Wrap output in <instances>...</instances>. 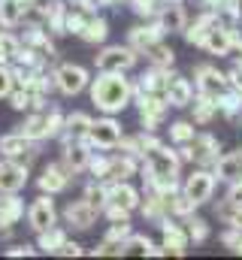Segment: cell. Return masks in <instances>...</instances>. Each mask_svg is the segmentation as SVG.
<instances>
[{"mask_svg":"<svg viewBox=\"0 0 242 260\" xmlns=\"http://www.w3.org/2000/svg\"><path fill=\"white\" fill-rule=\"evenodd\" d=\"M12 88H15V76H12V67H9V64H0V100H6Z\"/></svg>","mask_w":242,"mask_h":260,"instance_id":"cell-46","label":"cell"},{"mask_svg":"<svg viewBox=\"0 0 242 260\" xmlns=\"http://www.w3.org/2000/svg\"><path fill=\"white\" fill-rule=\"evenodd\" d=\"M27 188V164L0 160V194H18Z\"/></svg>","mask_w":242,"mask_h":260,"instance_id":"cell-19","label":"cell"},{"mask_svg":"<svg viewBox=\"0 0 242 260\" xmlns=\"http://www.w3.org/2000/svg\"><path fill=\"white\" fill-rule=\"evenodd\" d=\"M109 203L133 215V212L139 209V203H142V194H139L130 182H109ZM103 209H106V206H103Z\"/></svg>","mask_w":242,"mask_h":260,"instance_id":"cell-23","label":"cell"},{"mask_svg":"<svg viewBox=\"0 0 242 260\" xmlns=\"http://www.w3.org/2000/svg\"><path fill=\"white\" fill-rule=\"evenodd\" d=\"M139 61V52L133 46H103L94 55V67L97 73H130Z\"/></svg>","mask_w":242,"mask_h":260,"instance_id":"cell-3","label":"cell"},{"mask_svg":"<svg viewBox=\"0 0 242 260\" xmlns=\"http://www.w3.org/2000/svg\"><path fill=\"white\" fill-rule=\"evenodd\" d=\"M218 115H221V112H218V100H215V97H206V94H197V97H194V103H191V121H194L197 127L212 124Z\"/></svg>","mask_w":242,"mask_h":260,"instance_id":"cell-27","label":"cell"},{"mask_svg":"<svg viewBox=\"0 0 242 260\" xmlns=\"http://www.w3.org/2000/svg\"><path fill=\"white\" fill-rule=\"evenodd\" d=\"M115 3H121V0H112V6H115Z\"/></svg>","mask_w":242,"mask_h":260,"instance_id":"cell-57","label":"cell"},{"mask_svg":"<svg viewBox=\"0 0 242 260\" xmlns=\"http://www.w3.org/2000/svg\"><path fill=\"white\" fill-rule=\"evenodd\" d=\"M194 136H197L194 121H173V124H170V142H173V145H185V142H191Z\"/></svg>","mask_w":242,"mask_h":260,"instance_id":"cell-42","label":"cell"},{"mask_svg":"<svg viewBox=\"0 0 242 260\" xmlns=\"http://www.w3.org/2000/svg\"><path fill=\"white\" fill-rule=\"evenodd\" d=\"M133 97H136V106H139V124H142V130L164 127L170 103L164 97H155V94H145V91H133Z\"/></svg>","mask_w":242,"mask_h":260,"instance_id":"cell-7","label":"cell"},{"mask_svg":"<svg viewBox=\"0 0 242 260\" xmlns=\"http://www.w3.org/2000/svg\"><path fill=\"white\" fill-rule=\"evenodd\" d=\"M194 88H197V94H206V97H215L218 100L230 88V82H227V73H221L218 67L197 64L194 67Z\"/></svg>","mask_w":242,"mask_h":260,"instance_id":"cell-10","label":"cell"},{"mask_svg":"<svg viewBox=\"0 0 242 260\" xmlns=\"http://www.w3.org/2000/svg\"><path fill=\"white\" fill-rule=\"evenodd\" d=\"M239 24H242V0H239Z\"/></svg>","mask_w":242,"mask_h":260,"instance_id":"cell-56","label":"cell"},{"mask_svg":"<svg viewBox=\"0 0 242 260\" xmlns=\"http://www.w3.org/2000/svg\"><path fill=\"white\" fill-rule=\"evenodd\" d=\"M91 124H94V118H91L88 112H73V115H67V118H64L60 142H67V139H85L88 130H91Z\"/></svg>","mask_w":242,"mask_h":260,"instance_id":"cell-32","label":"cell"},{"mask_svg":"<svg viewBox=\"0 0 242 260\" xmlns=\"http://www.w3.org/2000/svg\"><path fill=\"white\" fill-rule=\"evenodd\" d=\"M121 139H124V133H121V124L112 118V115H103V118H97L91 130H88V136H85V142L94 148V151H112V148H118Z\"/></svg>","mask_w":242,"mask_h":260,"instance_id":"cell-6","label":"cell"},{"mask_svg":"<svg viewBox=\"0 0 242 260\" xmlns=\"http://www.w3.org/2000/svg\"><path fill=\"white\" fill-rule=\"evenodd\" d=\"M212 173H215L218 182H227V185H230V182H239L242 179V148L221 154V157L212 164Z\"/></svg>","mask_w":242,"mask_h":260,"instance_id":"cell-24","label":"cell"},{"mask_svg":"<svg viewBox=\"0 0 242 260\" xmlns=\"http://www.w3.org/2000/svg\"><path fill=\"white\" fill-rule=\"evenodd\" d=\"M145 61H148V67H161V70H173V64H176V52L161 40V43H155V46H148L145 52Z\"/></svg>","mask_w":242,"mask_h":260,"instance_id":"cell-33","label":"cell"},{"mask_svg":"<svg viewBox=\"0 0 242 260\" xmlns=\"http://www.w3.org/2000/svg\"><path fill=\"white\" fill-rule=\"evenodd\" d=\"M91 85V73L79 64H60L55 70V88L64 97H76Z\"/></svg>","mask_w":242,"mask_h":260,"instance_id":"cell-11","label":"cell"},{"mask_svg":"<svg viewBox=\"0 0 242 260\" xmlns=\"http://www.w3.org/2000/svg\"><path fill=\"white\" fill-rule=\"evenodd\" d=\"M0 160H3V157H0Z\"/></svg>","mask_w":242,"mask_h":260,"instance_id":"cell-58","label":"cell"},{"mask_svg":"<svg viewBox=\"0 0 242 260\" xmlns=\"http://www.w3.org/2000/svg\"><path fill=\"white\" fill-rule=\"evenodd\" d=\"M37 236H40V239H37V248H40V251H46V254H58L60 245L70 239V236H67V230L58 227V224H55V227H49V230H43V233H37Z\"/></svg>","mask_w":242,"mask_h":260,"instance_id":"cell-34","label":"cell"},{"mask_svg":"<svg viewBox=\"0 0 242 260\" xmlns=\"http://www.w3.org/2000/svg\"><path fill=\"white\" fill-rule=\"evenodd\" d=\"M55 34H49L43 24H27L24 27V34H21V46H27V49H34V52H40V55H46L49 61L58 55V49H55V40H52Z\"/></svg>","mask_w":242,"mask_h":260,"instance_id":"cell-21","label":"cell"},{"mask_svg":"<svg viewBox=\"0 0 242 260\" xmlns=\"http://www.w3.org/2000/svg\"><path fill=\"white\" fill-rule=\"evenodd\" d=\"M109 37V21L103 18V15H88V21H85V27L79 30V40L82 43H88V46H100L103 40Z\"/></svg>","mask_w":242,"mask_h":260,"instance_id":"cell-29","label":"cell"},{"mask_svg":"<svg viewBox=\"0 0 242 260\" xmlns=\"http://www.w3.org/2000/svg\"><path fill=\"white\" fill-rule=\"evenodd\" d=\"M88 15H94V12H85L82 6H73V9H67V21H64V34H76V37H79V30L85 27V21H88Z\"/></svg>","mask_w":242,"mask_h":260,"instance_id":"cell-41","label":"cell"},{"mask_svg":"<svg viewBox=\"0 0 242 260\" xmlns=\"http://www.w3.org/2000/svg\"><path fill=\"white\" fill-rule=\"evenodd\" d=\"M18 49H21V37H15L9 27H3L0 30V64H12Z\"/></svg>","mask_w":242,"mask_h":260,"instance_id":"cell-38","label":"cell"},{"mask_svg":"<svg viewBox=\"0 0 242 260\" xmlns=\"http://www.w3.org/2000/svg\"><path fill=\"white\" fill-rule=\"evenodd\" d=\"M197 3H200L203 9H215V12H218V9L224 6V0H197Z\"/></svg>","mask_w":242,"mask_h":260,"instance_id":"cell-51","label":"cell"},{"mask_svg":"<svg viewBox=\"0 0 242 260\" xmlns=\"http://www.w3.org/2000/svg\"><path fill=\"white\" fill-rule=\"evenodd\" d=\"M215 215L227 224V227H239L242 230V203H233V200H221L218 206H215Z\"/></svg>","mask_w":242,"mask_h":260,"instance_id":"cell-37","label":"cell"},{"mask_svg":"<svg viewBox=\"0 0 242 260\" xmlns=\"http://www.w3.org/2000/svg\"><path fill=\"white\" fill-rule=\"evenodd\" d=\"M218 21H221V12H215V9H203L194 21H188V24H185V30H182L185 43L200 49V46H203V40H206V34H209Z\"/></svg>","mask_w":242,"mask_h":260,"instance_id":"cell-16","label":"cell"},{"mask_svg":"<svg viewBox=\"0 0 242 260\" xmlns=\"http://www.w3.org/2000/svg\"><path fill=\"white\" fill-rule=\"evenodd\" d=\"M215 188H218V179H215V173L209 170V167H200V170H194L185 182H182V191L191 197L197 206H203V203H209L212 197H215Z\"/></svg>","mask_w":242,"mask_h":260,"instance_id":"cell-9","label":"cell"},{"mask_svg":"<svg viewBox=\"0 0 242 260\" xmlns=\"http://www.w3.org/2000/svg\"><path fill=\"white\" fill-rule=\"evenodd\" d=\"M194 97H197L194 82H191L188 76H182V73H170V82H167V103H170L173 109H185V106L194 103Z\"/></svg>","mask_w":242,"mask_h":260,"instance_id":"cell-17","label":"cell"},{"mask_svg":"<svg viewBox=\"0 0 242 260\" xmlns=\"http://www.w3.org/2000/svg\"><path fill=\"white\" fill-rule=\"evenodd\" d=\"M239 24H233V21H218L209 34H206V40H203V52L206 55H215V58H227L233 49H236V40H239V30H236Z\"/></svg>","mask_w":242,"mask_h":260,"instance_id":"cell-4","label":"cell"},{"mask_svg":"<svg viewBox=\"0 0 242 260\" xmlns=\"http://www.w3.org/2000/svg\"><path fill=\"white\" fill-rule=\"evenodd\" d=\"M58 224V209H55V200L52 194H40L31 206H27V227L34 233H43L49 227Z\"/></svg>","mask_w":242,"mask_h":260,"instance_id":"cell-12","label":"cell"},{"mask_svg":"<svg viewBox=\"0 0 242 260\" xmlns=\"http://www.w3.org/2000/svg\"><path fill=\"white\" fill-rule=\"evenodd\" d=\"M70 182H73V173L64 167V160L58 164H49L46 170H43V176L37 179V185H40V191L43 194H64L67 188H70Z\"/></svg>","mask_w":242,"mask_h":260,"instance_id":"cell-18","label":"cell"},{"mask_svg":"<svg viewBox=\"0 0 242 260\" xmlns=\"http://www.w3.org/2000/svg\"><path fill=\"white\" fill-rule=\"evenodd\" d=\"M161 40H164V27L158 24V18H145V24H136V27H130V34H127V46H133L139 55H142L148 46L161 43Z\"/></svg>","mask_w":242,"mask_h":260,"instance_id":"cell-20","label":"cell"},{"mask_svg":"<svg viewBox=\"0 0 242 260\" xmlns=\"http://www.w3.org/2000/svg\"><path fill=\"white\" fill-rule=\"evenodd\" d=\"M233 254H242V239L236 242V245H233Z\"/></svg>","mask_w":242,"mask_h":260,"instance_id":"cell-52","label":"cell"},{"mask_svg":"<svg viewBox=\"0 0 242 260\" xmlns=\"http://www.w3.org/2000/svg\"><path fill=\"white\" fill-rule=\"evenodd\" d=\"M67 0H49V3H43V27L49 30V34H55L60 37L64 34V21H67Z\"/></svg>","mask_w":242,"mask_h":260,"instance_id":"cell-28","label":"cell"},{"mask_svg":"<svg viewBox=\"0 0 242 260\" xmlns=\"http://www.w3.org/2000/svg\"><path fill=\"white\" fill-rule=\"evenodd\" d=\"M236 52H239V55H242V37H239V40H236Z\"/></svg>","mask_w":242,"mask_h":260,"instance_id":"cell-54","label":"cell"},{"mask_svg":"<svg viewBox=\"0 0 242 260\" xmlns=\"http://www.w3.org/2000/svg\"><path fill=\"white\" fill-rule=\"evenodd\" d=\"M142 167V157L130 154V151H118V154H109V176L106 182H127L130 176H136Z\"/></svg>","mask_w":242,"mask_h":260,"instance_id":"cell-22","label":"cell"},{"mask_svg":"<svg viewBox=\"0 0 242 260\" xmlns=\"http://www.w3.org/2000/svg\"><path fill=\"white\" fill-rule=\"evenodd\" d=\"M58 254H60V257H79V254H85V251H82V245H79V242H70V239H67V242L60 245Z\"/></svg>","mask_w":242,"mask_h":260,"instance_id":"cell-50","label":"cell"},{"mask_svg":"<svg viewBox=\"0 0 242 260\" xmlns=\"http://www.w3.org/2000/svg\"><path fill=\"white\" fill-rule=\"evenodd\" d=\"M133 233V227H130V221H112V227L106 230V236L103 239H109V242H121L124 245V239Z\"/></svg>","mask_w":242,"mask_h":260,"instance_id":"cell-45","label":"cell"},{"mask_svg":"<svg viewBox=\"0 0 242 260\" xmlns=\"http://www.w3.org/2000/svg\"><path fill=\"white\" fill-rule=\"evenodd\" d=\"M167 209H170V215H173V218H182V221H185V218H191V215L197 212V203H194V200L179 188L176 194L167 197Z\"/></svg>","mask_w":242,"mask_h":260,"instance_id":"cell-36","label":"cell"},{"mask_svg":"<svg viewBox=\"0 0 242 260\" xmlns=\"http://www.w3.org/2000/svg\"><path fill=\"white\" fill-rule=\"evenodd\" d=\"M188 145H191V164L197 167H212L221 157V142L212 133H197Z\"/></svg>","mask_w":242,"mask_h":260,"instance_id":"cell-15","label":"cell"},{"mask_svg":"<svg viewBox=\"0 0 242 260\" xmlns=\"http://www.w3.org/2000/svg\"><path fill=\"white\" fill-rule=\"evenodd\" d=\"M167 82H170V70L152 67L148 73L139 76L136 91H145V94H155V97H164V100H167Z\"/></svg>","mask_w":242,"mask_h":260,"instance_id":"cell-26","label":"cell"},{"mask_svg":"<svg viewBox=\"0 0 242 260\" xmlns=\"http://www.w3.org/2000/svg\"><path fill=\"white\" fill-rule=\"evenodd\" d=\"M158 24L164 27V34H182L188 24V12L182 3H161L158 9Z\"/></svg>","mask_w":242,"mask_h":260,"instance_id":"cell-25","label":"cell"},{"mask_svg":"<svg viewBox=\"0 0 242 260\" xmlns=\"http://www.w3.org/2000/svg\"><path fill=\"white\" fill-rule=\"evenodd\" d=\"M130 9L139 15V18H158V9H161V0H127Z\"/></svg>","mask_w":242,"mask_h":260,"instance_id":"cell-44","label":"cell"},{"mask_svg":"<svg viewBox=\"0 0 242 260\" xmlns=\"http://www.w3.org/2000/svg\"><path fill=\"white\" fill-rule=\"evenodd\" d=\"M161 3H185V0H161Z\"/></svg>","mask_w":242,"mask_h":260,"instance_id":"cell-55","label":"cell"},{"mask_svg":"<svg viewBox=\"0 0 242 260\" xmlns=\"http://www.w3.org/2000/svg\"><path fill=\"white\" fill-rule=\"evenodd\" d=\"M40 248H34V245H12V248H6V257H34Z\"/></svg>","mask_w":242,"mask_h":260,"instance_id":"cell-48","label":"cell"},{"mask_svg":"<svg viewBox=\"0 0 242 260\" xmlns=\"http://www.w3.org/2000/svg\"><path fill=\"white\" fill-rule=\"evenodd\" d=\"M124 254H133V257H167L164 248H155L145 233H130L124 239Z\"/></svg>","mask_w":242,"mask_h":260,"instance_id":"cell-30","label":"cell"},{"mask_svg":"<svg viewBox=\"0 0 242 260\" xmlns=\"http://www.w3.org/2000/svg\"><path fill=\"white\" fill-rule=\"evenodd\" d=\"M24 218V203L18 194H0V227H15Z\"/></svg>","mask_w":242,"mask_h":260,"instance_id":"cell-31","label":"cell"},{"mask_svg":"<svg viewBox=\"0 0 242 260\" xmlns=\"http://www.w3.org/2000/svg\"><path fill=\"white\" fill-rule=\"evenodd\" d=\"M24 6H34V3H43V0H21Z\"/></svg>","mask_w":242,"mask_h":260,"instance_id":"cell-53","label":"cell"},{"mask_svg":"<svg viewBox=\"0 0 242 260\" xmlns=\"http://www.w3.org/2000/svg\"><path fill=\"white\" fill-rule=\"evenodd\" d=\"M103 215H106L109 221H130V212H124V209H118V206H112V203H106Z\"/></svg>","mask_w":242,"mask_h":260,"instance_id":"cell-49","label":"cell"},{"mask_svg":"<svg viewBox=\"0 0 242 260\" xmlns=\"http://www.w3.org/2000/svg\"><path fill=\"white\" fill-rule=\"evenodd\" d=\"M64 112H60L58 106H46V109H34L27 118H24V124H21V133L24 136H31V139H37V142H46V139H55L64 133Z\"/></svg>","mask_w":242,"mask_h":260,"instance_id":"cell-2","label":"cell"},{"mask_svg":"<svg viewBox=\"0 0 242 260\" xmlns=\"http://www.w3.org/2000/svg\"><path fill=\"white\" fill-rule=\"evenodd\" d=\"M40 154V142L24 136L21 130L15 133H3L0 136V157L3 160H18V164H31Z\"/></svg>","mask_w":242,"mask_h":260,"instance_id":"cell-5","label":"cell"},{"mask_svg":"<svg viewBox=\"0 0 242 260\" xmlns=\"http://www.w3.org/2000/svg\"><path fill=\"white\" fill-rule=\"evenodd\" d=\"M9 106L15 109V112H24V109H34V97H31V91L24 88V85H15L12 91H9Z\"/></svg>","mask_w":242,"mask_h":260,"instance_id":"cell-43","label":"cell"},{"mask_svg":"<svg viewBox=\"0 0 242 260\" xmlns=\"http://www.w3.org/2000/svg\"><path fill=\"white\" fill-rule=\"evenodd\" d=\"M227 82H230V88L242 91V58H239L233 67H230V70H227Z\"/></svg>","mask_w":242,"mask_h":260,"instance_id":"cell-47","label":"cell"},{"mask_svg":"<svg viewBox=\"0 0 242 260\" xmlns=\"http://www.w3.org/2000/svg\"><path fill=\"white\" fill-rule=\"evenodd\" d=\"M60 145H64V154H60L64 167H67L73 176L88 173V164H91V157H94V148H91L85 139H67V142H60Z\"/></svg>","mask_w":242,"mask_h":260,"instance_id":"cell-13","label":"cell"},{"mask_svg":"<svg viewBox=\"0 0 242 260\" xmlns=\"http://www.w3.org/2000/svg\"><path fill=\"white\" fill-rule=\"evenodd\" d=\"M100 215H103V212H100L97 206H91L85 197H82V200H70L67 209H64V221H67L70 227H76V230H91Z\"/></svg>","mask_w":242,"mask_h":260,"instance_id":"cell-14","label":"cell"},{"mask_svg":"<svg viewBox=\"0 0 242 260\" xmlns=\"http://www.w3.org/2000/svg\"><path fill=\"white\" fill-rule=\"evenodd\" d=\"M88 91H91V103L103 115H118L133 103L136 85L127 79V73H97V79H91Z\"/></svg>","mask_w":242,"mask_h":260,"instance_id":"cell-1","label":"cell"},{"mask_svg":"<svg viewBox=\"0 0 242 260\" xmlns=\"http://www.w3.org/2000/svg\"><path fill=\"white\" fill-rule=\"evenodd\" d=\"M185 227H188V236H191V242L194 245H200V242H206L209 239V221L206 218H197V215H191V218H185Z\"/></svg>","mask_w":242,"mask_h":260,"instance_id":"cell-40","label":"cell"},{"mask_svg":"<svg viewBox=\"0 0 242 260\" xmlns=\"http://www.w3.org/2000/svg\"><path fill=\"white\" fill-rule=\"evenodd\" d=\"M158 227H161V248H164V254H167V257H170V254H173V257H185L188 248H191L188 227H182L173 215L164 218Z\"/></svg>","mask_w":242,"mask_h":260,"instance_id":"cell-8","label":"cell"},{"mask_svg":"<svg viewBox=\"0 0 242 260\" xmlns=\"http://www.w3.org/2000/svg\"><path fill=\"white\" fill-rule=\"evenodd\" d=\"M85 200L91 203V206H97L100 212H103V206L109 203V182H97V179H91L88 185H85Z\"/></svg>","mask_w":242,"mask_h":260,"instance_id":"cell-39","label":"cell"},{"mask_svg":"<svg viewBox=\"0 0 242 260\" xmlns=\"http://www.w3.org/2000/svg\"><path fill=\"white\" fill-rule=\"evenodd\" d=\"M24 21V3L21 0H0V27H18Z\"/></svg>","mask_w":242,"mask_h":260,"instance_id":"cell-35","label":"cell"}]
</instances>
